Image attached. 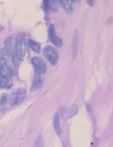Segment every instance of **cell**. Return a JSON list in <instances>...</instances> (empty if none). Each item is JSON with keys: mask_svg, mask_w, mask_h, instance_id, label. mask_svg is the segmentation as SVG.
<instances>
[{"mask_svg": "<svg viewBox=\"0 0 113 147\" xmlns=\"http://www.w3.org/2000/svg\"><path fill=\"white\" fill-rule=\"evenodd\" d=\"M7 96L6 94H3L0 97V106H3L7 103Z\"/></svg>", "mask_w": 113, "mask_h": 147, "instance_id": "15", "label": "cell"}, {"mask_svg": "<svg viewBox=\"0 0 113 147\" xmlns=\"http://www.w3.org/2000/svg\"><path fill=\"white\" fill-rule=\"evenodd\" d=\"M48 35L50 40L55 46L59 48L62 46V40L56 35L54 24H51L50 25L48 30Z\"/></svg>", "mask_w": 113, "mask_h": 147, "instance_id": "5", "label": "cell"}, {"mask_svg": "<svg viewBox=\"0 0 113 147\" xmlns=\"http://www.w3.org/2000/svg\"><path fill=\"white\" fill-rule=\"evenodd\" d=\"M12 85V81L11 78H1L0 90L2 89L10 88Z\"/></svg>", "mask_w": 113, "mask_h": 147, "instance_id": "11", "label": "cell"}, {"mask_svg": "<svg viewBox=\"0 0 113 147\" xmlns=\"http://www.w3.org/2000/svg\"><path fill=\"white\" fill-rule=\"evenodd\" d=\"M75 1L68 0H60V3L66 13L71 14L74 10Z\"/></svg>", "mask_w": 113, "mask_h": 147, "instance_id": "7", "label": "cell"}, {"mask_svg": "<svg viewBox=\"0 0 113 147\" xmlns=\"http://www.w3.org/2000/svg\"><path fill=\"white\" fill-rule=\"evenodd\" d=\"M12 37H10L7 38L4 42V48L8 56L11 55L12 56L14 55L13 54V49L12 45Z\"/></svg>", "mask_w": 113, "mask_h": 147, "instance_id": "10", "label": "cell"}, {"mask_svg": "<svg viewBox=\"0 0 113 147\" xmlns=\"http://www.w3.org/2000/svg\"><path fill=\"white\" fill-rule=\"evenodd\" d=\"M43 84V79L40 75L36 74L34 75L31 88V91H36L41 87Z\"/></svg>", "mask_w": 113, "mask_h": 147, "instance_id": "8", "label": "cell"}, {"mask_svg": "<svg viewBox=\"0 0 113 147\" xmlns=\"http://www.w3.org/2000/svg\"><path fill=\"white\" fill-rule=\"evenodd\" d=\"M43 53L44 56L52 65L56 64L58 60V52L53 46L48 45L43 48Z\"/></svg>", "mask_w": 113, "mask_h": 147, "instance_id": "2", "label": "cell"}, {"mask_svg": "<svg viewBox=\"0 0 113 147\" xmlns=\"http://www.w3.org/2000/svg\"><path fill=\"white\" fill-rule=\"evenodd\" d=\"M96 0H87V3L91 7H93L94 4L96 3Z\"/></svg>", "mask_w": 113, "mask_h": 147, "instance_id": "16", "label": "cell"}, {"mask_svg": "<svg viewBox=\"0 0 113 147\" xmlns=\"http://www.w3.org/2000/svg\"><path fill=\"white\" fill-rule=\"evenodd\" d=\"M42 8L44 11L46 13L48 12V10H50V4L49 0H45L43 1Z\"/></svg>", "mask_w": 113, "mask_h": 147, "instance_id": "14", "label": "cell"}, {"mask_svg": "<svg viewBox=\"0 0 113 147\" xmlns=\"http://www.w3.org/2000/svg\"><path fill=\"white\" fill-rule=\"evenodd\" d=\"M26 95V91L25 88H20L15 89L10 95L9 103L11 105H18L22 103Z\"/></svg>", "mask_w": 113, "mask_h": 147, "instance_id": "1", "label": "cell"}, {"mask_svg": "<svg viewBox=\"0 0 113 147\" xmlns=\"http://www.w3.org/2000/svg\"><path fill=\"white\" fill-rule=\"evenodd\" d=\"M79 34L77 30L75 31L73 37L72 44V51L73 57L75 58L77 54L78 47Z\"/></svg>", "mask_w": 113, "mask_h": 147, "instance_id": "9", "label": "cell"}, {"mask_svg": "<svg viewBox=\"0 0 113 147\" xmlns=\"http://www.w3.org/2000/svg\"><path fill=\"white\" fill-rule=\"evenodd\" d=\"M31 62L36 73L41 75L46 72V65L41 58L36 56L33 57L31 59Z\"/></svg>", "mask_w": 113, "mask_h": 147, "instance_id": "4", "label": "cell"}, {"mask_svg": "<svg viewBox=\"0 0 113 147\" xmlns=\"http://www.w3.org/2000/svg\"><path fill=\"white\" fill-rule=\"evenodd\" d=\"M28 43L29 47L37 53H40L41 46L39 43L31 39L28 40Z\"/></svg>", "mask_w": 113, "mask_h": 147, "instance_id": "12", "label": "cell"}, {"mask_svg": "<svg viewBox=\"0 0 113 147\" xmlns=\"http://www.w3.org/2000/svg\"><path fill=\"white\" fill-rule=\"evenodd\" d=\"M13 73L11 69L8 66L6 59L2 57L0 59V77L11 78Z\"/></svg>", "mask_w": 113, "mask_h": 147, "instance_id": "6", "label": "cell"}, {"mask_svg": "<svg viewBox=\"0 0 113 147\" xmlns=\"http://www.w3.org/2000/svg\"><path fill=\"white\" fill-rule=\"evenodd\" d=\"M53 122L56 132L58 135L60 134L61 131L59 123V116L57 113L54 116Z\"/></svg>", "mask_w": 113, "mask_h": 147, "instance_id": "13", "label": "cell"}, {"mask_svg": "<svg viewBox=\"0 0 113 147\" xmlns=\"http://www.w3.org/2000/svg\"><path fill=\"white\" fill-rule=\"evenodd\" d=\"M107 22L108 24H110L113 22V17L112 16L109 17L107 20Z\"/></svg>", "mask_w": 113, "mask_h": 147, "instance_id": "17", "label": "cell"}, {"mask_svg": "<svg viewBox=\"0 0 113 147\" xmlns=\"http://www.w3.org/2000/svg\"><path fill=\"white\" fill-rule=\"evenodd\" d=\"M4 30V28L1 26L0 25V33L1 32Z\"/></svg>", "mask_w": 113, "mask_h": 147, "instance_id": "18", "label": "cell"}, {"mask_svg": "<svg viewBox=\"0 0 113 147\" xmlns=\"http://www.w3.org/2000/svg\"><path fill=\"white\" fill-rule=\"evenodd\" d=\"M24 39L22 37H16L15 42V52L18 60H22L26 54V46Z\"/></svg>", "mask_w": 113, "mask_h": 147, "instance_id": "3", "label": "cell"}]
</instances>
